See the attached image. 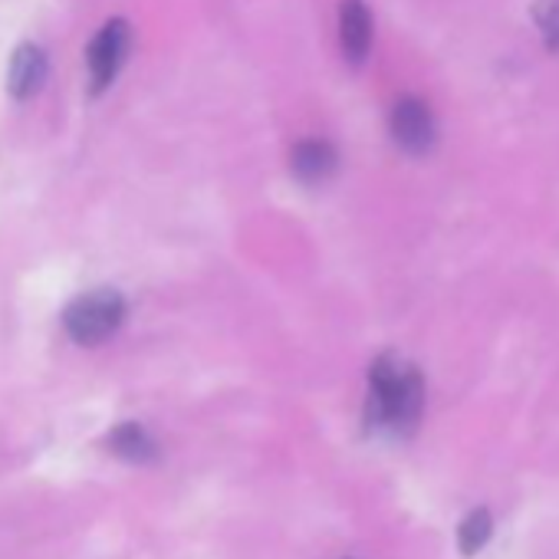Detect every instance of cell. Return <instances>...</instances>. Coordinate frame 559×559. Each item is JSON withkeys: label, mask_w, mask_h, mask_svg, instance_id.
<instances>
[{"label": "cell", "mask_w": 559, "mask_h": 559, "mask_svg": "<svg viewBox=\"0 0 559 559\" xmlns=\"http://www.w3.org/2000/svg\"><path fill=\"white\" fill-rule=\"evenodd\" d=\"M106 448L116 457L129 461V464H152V461H158V444H155V438L139 421L116 425L109 431V438H106Z\"/></svg>", "instance_id": "7"}, {"label": "cell", "mask_w": 559, "mask_h": 559, "mask_svg": "<svg viewBox=\"0 0 559 559\" xmlns=\"http://www.w3.org/2000/svg\"><path fill=\"white\" fill-rule=\"evenodd\" d=\"M126 323V300L112 287L90 290L63 310V330L76 346H99Z\"/></svg>", "instance_id": "2"}, {"label": "cell", "mask_w": 559, "mask_h": 559, "mask_svg": "<svg viewBox=\"0 0 559 559\" xmlns=\"http://www.w3.org/2000/svg\"><path fill=\"white\" fill-rule=\"evenodd\" d=\"M490 530H493V523H490V513H487V510L467 513L464 523H461V530H457L461 552H464V556H474L477 549H484V543L490 539Z\"/></svg>", "instance_id": "9"}, {"label": "cell", "mask_w": 559, "mask_h": 559, "mask_svg": "<svg viewBox=\"0 0 559 559\" xmlns=\"http://www.w3.org/2000/svg\"><path fill=\"white\" fill-rule=\"evenodd\" d=\"M340 47L353 67H359L372 47V21H369V11H366L362 0H343V8H340Z\"/></svg>", "instance_id": "6"}, {"label": "cell", "mask_w": 559, "mask_h": 559, "mask_svg": "<svg viewBox=\"0 0 559 559\" xmlns=\"http://www.w3.org/2000/svg\"><path fill=\"white\" fill-rule=\"evenodd\" d=\"M533 21L549 50H559V0H536Z\"/></svg>", "instance_id": "10"}, {"label": "cell", "mask_w": 559, "mask_h": 559, "mask_svg": "<svg viewBox=\"0 0 559 559\" xmlns=\"http://www.w3.org/2000/svg\"><path fill=\"white\" fill-rule=\"evenodd\" d=\"M425 408V379L421 372L399 359L379 356L369 369V402L366 421L372 431L385 435H412Z\"/></svg>", "instance_id": "1"}, {"label": "cell", "mask_w": 559, "mask_h": 559, "mask_svg": "<svg viewBox=\"0 0 559 559\" xmlns=\"http://www.w3.org/2000/svg\"><path fill=\"white\" fill-rule=\"evenodd\" d=\"M392 135L405 152L425 155L435 145V116H431V109L415 96L399 99L395 109H392Z\"/></svg>", "instance_id": "4"}, {"label": "cell", "mask_w": 559, "mask_h": 559, "mask_svg": "<svg viewBox=\"0 0 559 559\" xmlns=\"http://www.w3.org/2000/svg\"><path fill=\"white\" fill-rule=\"evenodd\" d=\"M129 44H132V31L126 21H109L90 44L86 50V70H90V93L99 96L112 86V80L119 76L126 57H129Z\"/></svg>", "instance_id": "3"}, {"label": "cell", "mask_w": 559, "mask_h": 559, "mask_svg": "<svg viewBox=\"0 0 559 559\" xmlns=\"http://www.w3.org/2000/svg\"><path fill=\"white\" fill-rule=\"evenodd\" d=\"M336 148L330 145V142H320V139H307V142H300L297 148H294V155H290V165H294V171H297V178L300 181H310V185H317V181H326L333 171H336Z\"/></svg>", "instance_id": "8"}, {"label": "cell", "mask_w": 559, "mask_h": 559, "mask_svg": "<svg viewBox=\"0 0 559 559\" xmlns=\"http://www.w3.org/2000/svg\"><path fill=\"white\" fill-rule=\"evenodd\" d=\"M47 73H50L47 53H44L37 44H21V47L11 53V67H8V93H11L14 99H34V96L44 90Z\"/></svg>", "instance_id": "5"}]
</instances>
